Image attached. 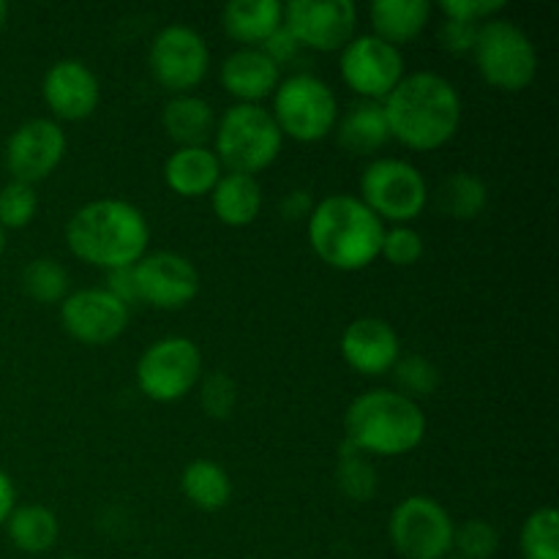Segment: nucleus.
Wrapping results in <instances>:
<instances>
[{
	"label": "nucleus",
	"mask_w": 559,
	"mask_h": 559,
	"mask_svg": "<svg viewBox=\"0 0 559 559\" xmlns=\"http://www.w3.org/2000/svg\"><path fill=\"white\" fill-rule=\"evenodd\" d=\"M391 140L418 153L445 147L462 126L456 85L435 71H413L382 102Z\"/></svg>",
	"instance_id": "1"
},
{
	"label": "nucleus",
	"mask_w": 559,
	"mask_h": 559,
	"mask_svg": "<svg viewBox=\"0 0 559 559\" xmlns=\"http://www.w3.org/2000/svg\"><path fill=\"white\" fill-rule=\"evenodd\" d=\"M66 243L80 262L102 271L134 267L151 246L145 213L126 200L85 202L66 224Z\"/></svg>",
	"instance_id": "2"
},
{
	"label": "nucleus",
	"mask_w": 559,
	"mask_h": 559,
	"mask_svg": "<svg viewBox=\"0 0 559 559\" xmlns=\"http://www.w3.org/2000/svg\"><path fill=\"white\" fill-rule=\"evenodd\" d=\"M306 235L320 262L333 271L358 273L380 260L385 224L355 194H328L314 202Z\"/></svg>",
	"instance_id": "3"
},
{
	"label": "nucleus",
	"mask_w": 559,
	"mask_h": 559,
	"mask_svg": "<svg viewBox=\"0 0 559 559\" xmlns=\"http://www.w3.org/2000/svg\"><path fill=\"white\" fill-rule=\"evenodd\" d=\"M426 429L424 407L385 388L360 393L344 413V440L364 456H407L424 442Z\"/></svg>",
	"instance_id": "4"
},
{
	"label": "nucleus",
	"mask_w": 559,
	"mask_h": 559,
	"mask_svg": "<svg viewBox=\"0 0 559 559\" xmlns=\"http://www.w3.org/2000/svg\"><path fill=\"white\" fill-rule=\"evenodd\" d=\"M284 136L271 109L262 104H233L216 120L213 153L227 173L251 175L271 167L278 158Z\"/></svg>",
	"instance_id": "5"
},
{
	"label": "nucleus",
	"mask_w": 559,
	"mask_h": 559,
	"mask_svg": "<svg viewBox=\"0 0 559 559\" xmlns=\"http://www.w3.org/2000/svg\"><path fill=\"white\" fill-rule=\"evenodd\" d=\"M478 74L500 93H522L538 76V49L522 25L495 16L478 25L473 47Z\"/></svg>",
	"instance_id": "6"
},
{
	"label": "nucleus",
	"mask_w": 559,
	"mask_h": 559,
	"mask_svg": "<svg viewBox=\"0 0 559 559\" xmlns=\"http://www.w3.org/2000/svg\"><path fill=\"white\" fill-rule=\"evenodd\" d=\"M273 120L282 136L295 142L325 140L338 123V102L333 87L314 74H293L273 91Z\"/></svg>",
	"instance_id": "7"
},
{
	"label": "nucleus",
	"mask_w": 559,
	"mask_h": 559,
	"mask_svg": "<svg viewBox=\"0 0 559 559\" xmlns=\"http://www.w3.org/2000/svg\"><path fill=\"white\" fill-rule=\"evenodd\" d=\"M358 200L382 224H409L429 205V183L415 164L404 158H374L360 175Z\"/></svg>",
	"instance_id": "8"
},
{
	"label": "nucleus",
	"mask_w": 559,
	"mask_h": 559,
	"mask_svg": "<svg viewBox=\"0 0 559 559\" xmlns=\"http://www.w3.org/2000/svg\"><path fill=\"white\" fill-rule=\"evenodd\" d=\"M136 388L156 404H175L189 396L202 377V353L191 338L167 336L153 342L136 360Z\"/></svg>",
	"instance_id": "9"
},
{
	"label": "nucleus",
	"mask_w": 559,
	"mask_h": 559,
	"mask_svg": "<svg viewBox=\"0 0 559 559\" xmlns=\"http://www.w3.org/2000/svg\"><path fill=\"white\" fill-rule=\"evenodd\" d=\"M453 533L451 513L429 495L404 497L388 522L393 549L404 559H445L453 555Z\"/></svg>",
	"instance_id": "10"
},
{
	"label": "nucleus",
	"mask_w": 559,
	"mask_h": 559,
	"mask_svg": "<svg viewBox=\"0 0 559 559\" xmlns=\"http://www.w3.org/2000/svg\"><path fill=\"white\" fill-rule=\"evenodd\" d=\"M151 74L169 96L194 93L211 71L207 41L189 25H167L153 36L147 52Z\"/></svg>",
	"instance_id": "11"
},
{
	"label": "nucleus",
	"mask_w": 559,
	"mask_h": 559,
	"mask_svg": "<svg viewBox=\"0 0 559 559\" xmlns=\"http://www.w3.org/2000/svg\"><path fill=\"white\" fill-rule=\"evenodd\" d=\"M338 71L358 102H385L393 87L404 80V55L393 44L382 41L374 33L355 36L342 49Z\"/></svg>",
	"instance_id": "12"
},
{
	"label": "nucleus",
	"mask_w": 559,
	"mask_h": 559,
	"mask_svg": "<svg viewBox=\"0 0 559 559\" xmlns=\"http://www.w3.org/2000/svg\"><path fill=\"white\" fill-rule=\"evenodd\" d=\"M284 27L298 47L342 52L355 38L358 5L349 0H289L284 3Z\"/></svg>",
	"instance_id": "13"
},
{
	"label": "nucleus",
	"mask_w": 559,
	"mask_h": 559,
	"mask_svg": "<svg viewBox=\"0 0 559 559\" xmlns=\"http://www.w3.org/2000/svg\"><path fill=\"white\" fill-rule=\"evenodd\" d=\"M66 151H69V140L58 120L31 118L9 134L3 162L11 180L36 186L60 167Z\"/></svg>",
	"instance_id": "14"
},
{
	"label": "nucleus",
	"mask_w": 559,
	"mask_h": 559,
	"mask_svg": "<svg viewBox=\"0 0 559 559\" xmlns=\"http://www.w3.org/2000/svg\"><path fill=\"white\" fill-rule=\"evenodd\" d=\"M136 300L153 309L175 311L189 306L200 293V271L178 251H147L134 267Z\"/></svg>",
	"instance_id": "15"
},
{
	"label": "nucleus",
	"mask_w": 559,
	"mask_h": 559,
	"mask_svg": "<svg viewBox=\"0 0 559 559\" xmlns=\"http://www.w3.org/2000/svg\"><path fill=\"white\" fill-rule=\"evenodd\" d=\"M60 325L80 344H109L129 328V306L104 287H85L60 300Z\"/></svg>",
	"instance_id": "16"
},
{
	"label": "nucleus",
	"mask_w": 559,
	"mask_h": 559,
	"mask_svg": "<svg viewBox=\"0 0 559 559\" xmlns=\"http://www.w3.org/2000/svg\"><path fill=\"white\" fill-rule=\"evenodd\" d=\"M41 96L49 112H52V120L76 123V120L91 118L98 109L102 85H98V76L91 66H85L82 60L66 58L47 69L41 82Z\"/></svg>",
	"instance_id": "17"
},
{
	"label": "nucleus",
	"mask_w": 559,
	"mask_h": 559,
	"mask_svg": "<svg viewBox=\"0 0 559 559\" xmlns=\"http://www.w3.org/2000/svg\"><path fill=\"white\" fill-rule=\"evenodd\" d=\"M342 358L364 377H382L402 358V342L391 322L380 317H358L342 333Z\"/></svg>",
	"instance_id": "18"
},
{
	"label": "nucleus",
	"mask_w": 559,
	"mask_h": 559,
	"mask_svg": "<svg viewBox=\"0 0 559 559\" xmlns=\"http://www.w3.org/2000/svg\"><path fill=\"white\" fill-rule=\"evenodd\" d=\"M218 82L235 104H260L273 96L282 82V69L262 49L238 47L218 69Z\"/></svg>",
	"instance_id": "19"
},
{
	"label": "nucleus",
	"mask_w": 559,
	"mask_h": 559,
	"mask_svg": "<svg viewBox=\"0 0 559 559\" xmlns=\"http://www.w3.org/2000/svg\"><path fill=\"white\" fill-rule=\"evenodd\" d=\"M224 167L213 147H175L164 162V183L173 194L207 197L222 180Z\"/></svg>",
	"instance_id": "20"
},
{
	"label": "nucleus",
	"mask_w": 559,
	"mask_h": 559,
	"mask_svg": "<svg viewBox=\"0 0 559 559\" xmlns=\"http://www.w3.org/2000/svg\"><path fill=\"white\" fill-rule=\"evenodd\" d=\"M216 112L197 93L169 96L162 107V126L178 147H207L216 134Z\"/></svg>",
	"instance_id": "21"
},
{
	"label": "nucleus",
	"mask_w": 559,
	"mask_h": 559,
	"mask_svg": "<svg viewBox=\"0 0 559 559\" xmlns=\"http://www.w3.org/2000/svg\"><path fill=\"white\" fill-rule=\"evenodd\" d=\"M284 25V3L278 0H233L222 9V27L240 47L260 49Z\"/></svg>",
	"instance_id": "22"
},
{
	"label": "nucleus",
	"mask_w": 559,
	"mask_h": 559,
	"mask_svg": "<svg viewBox=\"0 0 559 559\" xmlns=\"http://www.w3.org/2000/svg\"><path fill=\"white\" fill-rule=\"evenodd\" d=\"M336 140L353 156H374L391 142L385 109L380 102H355L344 115H338Z\"/></svg>",
	"instance_id": "23"
},
{
	"label": "nucleus",
	"mask_w": 559,
	"mask_h": 559,
	"mask_svg": "<svg viewBox=\"0 0 559 559\" xmlns=\"http://www.w3.org/2000/svg\"><path fill=\"white\" fill-rule=\"evenodd\" d=\"M211 207L224 227H249L260 218L262 186L251 175L224 173L216 189L211 191Z\"/></svg>",
	"instance_id": "24"
},
{
	"label": "nucleus",
	"mask_w": 559,
	"mask_h": 559,
	"mask_svg": "<svg viewBox=\"0 0 559 559\" xmlns=\"http://www.w3.org/2000/svg\"><path fill=\"white\" fill-rule=\"evenodd\" d=\"M431 11L429 0H377L369 9V20L377 38L402 47L426 31Z\"/></svg>",
	"instance_id": "25"
},
{
	"label": "nucleus",
	"mask_w": 559,
	"mask_h": 559,
	"mask_svg": "<svg viewBox=\"0 0 559 559\" xmlns=\"http://www.w3.org/2000/svg\"><path fill=\"white\" fill-rule=\"evenodd\" d=\"M180 491L197 511L216 513L233 500V478L222 464L211 459H194L180 473Z\"/></svg>",
	"instance_id": "26"
},
{
	"label": "nucleus",
	"mask_w": 559,
	"mask_h": 559,
	"mask_svg": "<svg viewBox=\"0 0 559 559\" xmlns=\"http://www.w3.org/2000/svg\"><path fill=\"white\" fill-rule=\"evenodd\" d=\"M5 533L9 540L25 555H44L58 544L60 524L52 508L47 506H16L11 516L5 519Z\"/></svg>",
	"instance_id": "27"
},
{
	"label": "nucleus",
	"mask_w": 559,
	"mask_h": 559,
	"mask_svg": "<svg viewBox=\"0 0 559 559\" xmlns=\"http://www.w3.org/2000/svg\"><path fill=\"white\" fill-rule=\"evenodd\" d=\"M486 205H489V189L480 175L467 173V169L448 175L440 189V207L445 216L456 222H473L486 211Z\"/></svg>",
	"instance_id": "28"
},
{
	"label": "nucleus",
	"mask_w": 559,
	"mask_h": 559,
	"mask_svg": "<svg viewBox=\"0 0 559 559\" xmlns=\"http://www.w3.org/2000/svg\"><path fill=\"white\" fill-rule=\"evenodd\" d=\"M336 484L347 500L369 502L377 495V469L369 462V456L355 451L347 440L338 448L336 462Z\"/></svg>",
	"instance_id": "29"
},
{
	"label": "nucleus",
	"mask_w": 559,
	"mask_h": 559,
	"mask_svg": "<svg viewBox=\"0 0 559 559\" xmlns=\"http://www.w3.org/2000/svg\"><path fill=\"white\" fill-rule=\"evenodd\" d=\"M69 271L52 257H38V260L27 262V267L22 271L25 295L44 306L60 304L69 295Z\"/></svg>",
	"instance_id": "30"
},
{
	"label": "nucleus",
	"mask_w": 559,
	"mask_h": 559,
	"mask_svg": "<svg viewBox=\"0 0 559 559\" xmlns=\"http://www.w3.org/2000/svg\"><path fill=\"white\" fill-rule=\"evenodd\" d=\"M519 544L524 559H559V516L555 508L544 506L530 513Z\"/></svg>",
	"instance_id": "31"
},
{
	"label": "nucleus",
	"mask_w": 559,
	"mask_h": 559,
	"mask_svg": "<svg viewBox=\"0 0 559 559\" xmlns=\"http://www.w3.org/2000/svg\"><path fill=\"white\" fill-rule=\"evenodd\" d=\"M393 377H396L399 393H404L413 402L431 396L437 391V385H440V371L424 355L399 358L396 366H393Z\"/></svg>",
	"instance_id": "32"
},
{
	"label": "nucleus",
	"mask_w": 559,
	"mask_h": 559,
	"mask_svg": "<svg viewBox=\"0 0 559 559\" xmlns=\"http://www.w3.org/2000/svg\"><path fill=\"white\" fill-rule=\"evenodd\" d=\"M38 213L36 186L9 180L0 189V227L3 229H25Z\"/></svg>",
	"instance_id": "33"
},
{
	"label": "nucleus",
	"mask_w": 559,
	"mask_h": 559,
	"mask_svg": "<svg viewBox=\"0 0 559 559\" xmlns=\"http://www.w3.org/2000/svg\"><path fill=\"white\" fill-rule=\"evenodd\" d=\"M200 407L211 420L233 418L238 407V385L227 371H207L200 377Z\"/></svg>",
	"instance_id": "34"
},
{
	"label": "nucleus",
	"mask_w": 559,
	"mask_h": 559,
	"mask_svg": "<svg viewBox=\"0 0 559 559\" xmlns=\"http://www.w3.org/2000/svg\"><path fill=\"white\" fill-rule=\"evenodd\" d=\"M500 549V533L486 519H469L453 533V551L462 559H491Z\"/></svg>",
	"instance_id": "35"
},
{
	"label": "nucleus",
	"mask_w": 559,
	"mask_h": 559,
	"mask_svg": "<svg viewBox=\"0 0 559 559\" xmlns=\"http://www.w3.org/2000/svg\"><path fill=\"white\" fill-rule=\"evenodd\" d=\"M424 235L409 224H396V227H385L382 235V249L380 257H385L391 265L396 267H413L424 260Z\"/></svg>",
	"instance_id": "36"
},
{
	"label": "nucleus",
	"mask_w": 559,
	"mask_h": 559,
	"mask_svg": "<svg viewBox=\"0 0 559 559\" xmlns=\"http://www.w3.org/2000/svg\"><path fill=\"white\" fill-rule=\"evenodd\" d=\"M437 9L442 11V20L484 25L486 20H495L500 16V11H506V0H440Z\"/></svg>",
	"instance_id": "37"
},
{
	"label": "nucleus",
	"mask_w": 559,
	"mask_h": 559,
	"mask_svg": "<svg viewBox=\"0 0 559 559\" xmlns=\"http://www.w3.org/2000/svg\"><path fill=\"white\" fill-rule=\"evenodd\" d=\"M475 36H478V25H467V22L459 20H442L440 44L451 55H473Z\"/></svg>",
	"instance_id": "38"
},
{
	"label": "nucleus",
	"mask_w": 559,
	"mask_h": 559,
	"mask_svg": "<svg viewBox=\"0 0 559 559\" xmlns=\"http://www.w3.org/2000/svg\"><path fill=\"white\" fill-rule=\"evenodd\" d=\"M262 52L267 55V58L273 60V63L278 66V69H282V63H287V60H293L295 55H298V41H295L293 38V33L287 31V27H278L276 33H273L271 38H267L265 44H262Z\"/></svg>",
	"instance_id": "39"
},
{
	"label": "nucleus",
	"mask_w": 559,
	"mask_h": 559,
	"mask_svg": "<svg viewBox=\"0 0 559 559\" xmlns=\"http://www.w3.org/2000/svg\"><path fill=\"white\" fill-rule=\"evenodd\" d=\"M311 211H314V197H311L306 189H293L284 194V200H282L284 222H289V224L309 222Z\"/></svg>",
	"instance_id": "40"
},
{
	"label": "nucleus",
	"mask_w": 559,
	"mask_h": 559,
	"mask_svg": "<svg viewBox=\"0 0 559 559\" xmlns=\"http://www.w3.org/2000/svg\"><path fill=\"white\" fill-rule=\"evenodd\" d=\"M107 289L109 295L126 304L131 309V304H136V284H134V273L131 267H123V271H109L107 273Z\"/></svg>",
	"instance_id": "41"
},
{
	"label": "nucleus",
	"mask_w": 559,
	"mask_h": 559,
	"mask_svg": "<svg viewBox=\"0 0 559 559\" xmlns=\"http://www.w3.org/2000/svg\"><path fill=\"white\" fill-rule=\"evenodd\" d=\"M16 508V489L14 480L9 478V473L0 469V527L5 524V519L11 516V511Z\"/></svg>",
	"instance_id": "42"
},
{
	"label": "nucleus",
	"mask_w": 559,
	"mask_h": 559,
	"mask_svg": "<svg viewBox=\"0 0 559 559\" xmlns=\"http://www.w3.org/2000/svg\"><path fill=\"white\" fill-rule=\"evenodd\" d=\"M5 20H9V3H5V0H0V31H3Z\"/></svg>",
	"instance_id": "43"
},
{
	"label": "nucleus",
	"mask_w": 559,
	"mask_h": 559,
	"mask_svg": "<svg viewBox=\"0 0 559 559\" xmlns=\"http://www.w3.org/2000/svg\"><path fill=\"white\" fill-rule=\"evenodd\" d=\"M3 249H5V229L0 227V254H3Z\"/></svg>",
	"instance_id": "44"
},
{
	"label": "nucleus",
	"mask_w": 559,
	"mask_h": 559,
	"mask_svg": "<svg viewBox=\"0 0 559 559\" xmlns=\"http://www.w3.org/2000/svg\"><path fill=\"white\" fill-rule=\"evenodd\" d=\"M445 559H462V557H456V555H448Z\"/></svg>",
	"instance_id": "45"
},
{
	"label": "nucleus",
	"mask_w": 559,
	"mask_h": 559,
	"mask_svg": "<svg viewBox=\"0 0 559 559\" xmlns=\"http://www.w3.org/2000/svg\"><path fill=\"white\" fill-rule=\"evenodd\" d=\"M60 559H82V557H60Z\"/></svg>",
	"instance_id": "46"
},
{
	"label": "nucleus",
	"mask_w": 559,
	"mask_h": 559,
	"mask_svg": "<svg viewBox=\"0 0 559 559\" xmlns=\"http://www.w3.org/2000/svg\"><path fill=\"white\" fill-rule=\"evenodd\" d=\"M249 559H265V557H249Z\"/></svg>",
	"instance_id": "47"
}]
</instances>
